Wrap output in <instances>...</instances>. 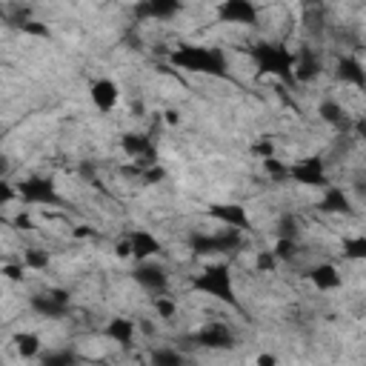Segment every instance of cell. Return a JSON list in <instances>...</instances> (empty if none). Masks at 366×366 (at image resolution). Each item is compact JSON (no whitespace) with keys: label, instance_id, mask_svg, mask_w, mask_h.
Returning <instances> with one entry per match:
<instances>
[{"label":"cell","instance_id":"cell-1","mask_svg":"<svg viewBox=\"0 0 366 366\" xmlns=\"http://www.w3.org/2000/svg\"><path fill=\"white\" fill-rule=\"evenodd\" d=\"M289 183L297 189H309V192H323L326 186H332V166L320 157V154H303L297 160H292L289 166Z\"/></svg>","mask_w":366,"mask_h":366},{"label":"cell","instance_id":"cell-2","mask_svg":"<svg viewBox=\"0 0 366 366\" xmlns=\"http://www.w3.org/2000/svg\"><path fill=\"white\" fill-rule=\"evenodd\" d=\"M303 280H306L315 292H320V295H335V292H340V289L346 286V272H343V266H340L337 260L320 257V260H315V263L303 272Z\"/></svg>","mask_w":366,"mask_h":366},{"label":"cell","instance_id":"cell-3","mask_svg":"<svg viewBox=\"0 0 366 366\" xmlns=\"http://www.w3.org/2000/svg\"><path fill=\"white\" fill-rule=\"evenodd\" d=\"M206 217L214 223V226H223V229H237V232H252L254 223H252V209L246 203H237V200H223V203H209L206 206Z\"/></svg>","mask_w":366,"mask_h":366},{"label":"cell","instance_id":"cell-4","mask_svg":"<svg viewBox=\"0 0 366 366\" xmlns=\"http://www.w3.org/2000/svg\"><path fill=\"white\" fill-rule=\"evenodd\" d=\"M6 349H9V355H14L20 363H37V360L43 357V352L49 349V343H46L43 332L29 329V326H20V329H14V332L9 335Z\"/></svg>","mask_w":366,"mask_h":366},{"label":"cell","instance_id":"cell-5","mask_svg":"<svg viewBox=\"0 0 366 366\" xmlns=\"http://www.w3.org/2000/svg\"><path fill=\"white\" fill-rule=\"evenodd\" d=\"M132 280L137 283V289H143L146 295H166L169 286H172V266L163 263L160 257L157 260H149V263H137L134 272H132Z\"/></svg>","mask_w":366,"mask_h":366},{"label":"cell","instance_id":"cell-6","mask_svg":"<svg viewBox=\"0 0 366 366\" xmlns=\"http://www.w3.org/2000/svg\"><path fill=\"white\" fill-rule=\"evenodd\" d=\"M315 206H317L320 214H326V217H355V214H357V203H355V197L349 194V189H346L343 183L326 186V189L317 194Z\"/></svg>","mask_w":366,"mask_h":366},{"label":"cell","instance_id":"cell-7","mask_svg":"<svg viewBox=\"0 0 366 366\" xmlns=\"http://www.w3.org/2000/svg\"><path fill=\"white\" fill-rule=\"evenodd\" d=\"M126 237H129L134 263H149V260H157V257L166 254V243L160 240V234L154 229L134 226V229H126Z\"/></svg>","mask_w":366,"mask_h":366},{"label":"cell","instance_id":"cell-8","mask_svg":"<svg viewBox=\"0 0 366 366\" xmlns=\"http://www.w3.org/2000/svg\"><path fill=\"white\" fill-rule=\"evenodd\" d=\"M100 332L106 335V340L120 349V352H132L134 343L140 340V329H137V317H129V315H112L103 320Z\"/></svg>","mask_w":366,"mask_h":366},{"label":"cell","instance_id":"cell-9","mask_svg":"<svg viewBox=\"0 0 366 366\" xmlns=\"http://www.w3.org/2000/svg\"><path fill=\"white\" fill-rule=\"evenodd\" d=\"M89 103L97 114H112L123 103V89L114 77H94L89 83Z\"/></svg>","mask_w":366,"mask_h":366},{"label":"cell","instance_id":"cell-10","mask_svg":"<svg viewBox=\"0 0 366 366\" xmlns=\"http://www.w3.org/2000/svg\"><path fill=\"white\" fill-rule=\"evenodd\" d=\"M337 254L343 263L366 266V232H346L337 237Z\"/></svg>","mask_w":366,"mask_h":366},{"label":"cell","instance_id":"cell-11","mask_svg":"<svg viewBox=\"0 0 366 366\" xmlns=\"http://www.w3.org/2000/svg\"><path fill=\"white\" fill-rule=\"evenodd\" d=\"M252 366H280V355H274V352H257L254 357H252Z\"/></svg>","mask_w":366,"mask_h":366}]
</instances>
